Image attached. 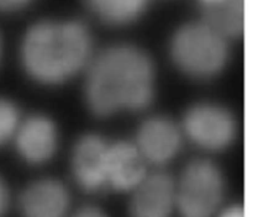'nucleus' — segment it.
<instances>
[{
  "label": "nucleus",
  "mask_w": 253,
  "mask_h": 217,
  "mask_svg": "<svg viewBox=\"0 0 253 217\" xmlns=\"http://www.w3.org/2000/svg\"><path fill=\"white\" fill-rule=\"evenodd\" d=\"M14 138L19 154L30 164L48 162L58 147L57 126L43 115H32L20 122Z\"/></svg>",
  "instance_id": "6e6552de"
},
{
  "label": "nucleus",
  "mask_w": 253,
  "mask_h": 217,
  "mask_svg": "<svg viewBox=\"0 0 253 217\" xmlns=\"http://www.w3.org/2000/svg\"><path fill=\"white\" fill-rule=\"evenodd\" d=\"M10 206V192L5 180L0 177V217L6 215Z\"/></svg>",
  "instance_id": "2eb2a0df"
},
{
  "label": "nucleus",
  "mask_w": 253,
  "mask_h": 217,
  "mask_svg": "<svg viewBox=\"0 0 253 217\" xmlns=\"http://www.w3.org/2000/svg\"><path fill=\"white\" fill-rule=\"evenodd\" d=\"M1 49H2V47H1V38H0V58H1Z\"/></svg>",
  "instance_id": "aec40b11"
},
{
  "label": "nucleus",
  "mask_w": 253,
  "mask_h": 217,
  "mask_svg": "<svg viewBox=\"0 0 253 217\" xmlns=\"http://www.w3.org/2000/svg\"><path fill=\"white\" fill-rule=\"evenodd\" d=\"M170 56L175 66L187 75L209 79L226 66L229 43L227 38L204 21L189 22L173 36Z\"/></svg>",
  "instance_id": "7ed1b4c3"
},
{
  "label": "nucleus",
  "mask_w": 253,
  "mask_h": 217,
  "mask_svg": "<svg viewBox=\"0 0 253 217\" xmlns=\"http://www.w3.org/2000/svg\"><path fill=\"white\" fill-rule=\"evenodd\" d=\"M108 143L94 133L77 141L72 152V172L79 186L85 191H98L106 185L105 163Z\"/></svg>",
  "instance_id": "1a4fd4ad"
},
{
  "label": "nucleus",
  "mask_w": 253,
  "mask_h": 217,
  "mask_svg": "<svg viewBox=\"0 0 253 217\" xmlns=\"http://www.w3.org/2000/svg\"><path fill=\"white\" fill-rule=\"evenodd\" d=\"M91 35L79 21H41L25 34L21 63L26 73L42 84L63 83L89 64Z\"/></svg>",
  "instance_id": "f03ea898"
},
{
  "label": "nucleus",
  "mask_w": 253,
  "mask_h": 217,
  "mask_svg": "<svg viewBox=\"0 0 253 217\" xmlns=\"http://www.w3.org/2000/svg\"><path fill=\"white\" fill-rule=\"evenodd\" d=\"M72 217H108L103 210L95 206H84L79 209Z\"/></svg>",
  "instance_id": "f3484780"
},
{
  "label": "nucleus",
  "mask_w": 253,
  "mask_h": 217,
  "mask_svg": "<svg viewBox=\"0 0 253 217\" xmlns=\"http://www.w3.org/2000/svg\"><path fill=\"white\" fill-rule=\"evenodd\" d=\"M32 0H0V11L10 12L22 9Z\"/></svg>",
  "instance_id": "dca6fc26"
},
{
  "label": "nucleus",
  "mask_w": 253,
  "mask_h": 217,
  "mask_svg": "<svg viewBox=\"0 0 253 217\" xmlns=\"http://www.w3.org/2000/svg\"><path fill=\"white\" fill-rule=\"evenodd\" d=\"M69 192L61 181L41 179L30 184L20 195L22 217H66Z\"/></svg>",
  "instance_id": "9b49d317"
},
{
  "label": "nucleus",
  "mask_w": 253,
  "mask_h": 217,
  "mask_svg": "<svg viewBox=\"0 0 253 217\" xmlns=\"http://www.w3.org/2000/svg\"><path fill=\"white\" fill-rule=\"evenodd\" d=\"M132 191L131 217H170L175 207V182L169 174H147Z\"/></svg>",
  "instance_id": "0eeeda50"
},
{
  "label": "nucleus",
  "mask_w": 253,
  "mask_h": 217,
  "mask_svg": "<svg viewBox=\"0 0 253 217\" xmlns=\"http://www.w3.org/2000/svg\"><path fill=\"white\" fill-rule=\"evenodd\" d=\"M225 182L215 163L195 159L175 184V207L182 217H212L224 197Z\"/></svg>",
  "instance_id": "20e7f679"
},
{
  "label": "nucleus",
  "mask_w": 253,
  "mask_h": 217,
  "mask_svg": "<svg viewBox=\"0 0 253 217\" xmlns=\"http://www.w3.org/2000/svg\"><path fill=\"white\" fill-rule=\"evenodd\" d=\"M135 145L146 163L162 165L170 162L182 145V132L170 118L156 116L141 125Z\"/></svg>",
  "instance_id": "423d86ee"
},
{
  "label": "nucleus",
  "mask_w": 253,
  "mask_h": 217,
  "mask_svg": "<svg viewBox=\"0 0 253 217\" xmlns=\"http://www.w3.org/2000/svg\"><path fill=\"white\" fill-rule=\"evenodd\" d=\"M20 110L12 101L0 98V145L15 137L20 122Z\"/></svg>",
  "instance_id": "4468645a"
},
{
  "label": "nucleus",
  "mask_w": 253,
  "mask_h": 217,
  "mask_svg": "<svg viewBox=\"0 0 253 217\" xmlns=\"http://www.w3.org/2000/svg\"><path fill=\"white\" fill-rule=\"evenodd\" d=\"M85 101L99 117L141 111L155 95V67L146 52L132 44H115L89 62Z\"/></svg>",
  "instance_id": "f257e3e1"
},
{
  "label": "nucleus",
  "mask_w": 253,
  "mask_h": 217,
  "mask_svg": "<svg viewBox=\"0 0 253 217\" xmlns=\"http://www.w3.org/2000/svg\"><path fill=\"white\" fill-rule=\"evenodd\" d=\"M150 0H85L86 5L101 21L114 26L127 25L137 20Z\"/></svg>",
  "instance_id": "ddd939ff"
},
{
  "label": "nucleus",
  "mask_w": 253,
  "mask_h": 217,
  "mask_svg": "<svg viewBox=\"0 0 253 217\" xmlns=\"http://www.w3.org/2000/svg\"><path fill=\"white\" fill-rule=\"evenodd\" d=\"M245 2L246 0H215L200 4L205 24L225 38H240L245 34Z\"/></svg>",
  "instance_id": "f8f14e48"
},
{
  "label": "nucleus",
  "mask_w": 253,
  "mask_h": 217,
  "mask_svg": "<svg viewBox=\"0 0 253 217\" xmlns=\"http://www.w3.org/2000/svg\"><path fill=\"white\" fill-rule=\"evenodd\" d=\"M147 175L146 160L135 143L119 141L108 145L106 185L118 191H131Z\"/></svg>",
  "instance_id": "9d476101"
},
{
  "label": "nucleus",
  "mask_w": 253,
  "mask_h": 217,
  "mask_svg": "<svg viewBox=\"0 0 253 217\" xmlns=\"http://www.w3.org/2000/svg\"><path fill=\"white\" fill-rule=\"evenodd\" d=\"M215 1V0H200V4H207V2H211Z\"/></svg>",
  "instance_id": "6ab92c4d"
},
{
  "label": "nucleus",
  "mask_w": 253,
  "mask_h": 217,
  "mask_svg": "<svg viewBox=\"0 0 253 217\" xmlns=\"http://www.w3.org/2000/svg\"><path fill=\"white\" fill-rule=\"evenodd\" d=\"M220 217H246L245 216V209L242 205H234L230 206L220 215Z\"/></svg>",
  "instance_id": "a211bd4d"
},
{
  "label": "nucleus",
  "mask_w": 253,
  "mask_h": 217,
  "mask_svg": "<svg viewBox=\"0 0 253 217\" xmlns=\"http://www.w3.org/2000/svg\"><path fill=\"white\" fill-rule=\"evenodd\" d=\"M185 135L207 150H222L234 142L237 125L234 115L216 104L202 103L192 106L183 120Z\"/></svg>",
  "instance_id": "39448f33"
}]
</instances>
